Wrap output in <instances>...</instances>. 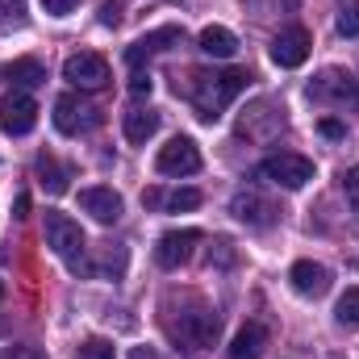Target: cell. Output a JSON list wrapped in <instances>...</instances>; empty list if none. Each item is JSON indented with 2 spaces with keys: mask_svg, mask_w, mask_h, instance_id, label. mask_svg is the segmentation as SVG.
<instances>
[{
  "mask_svg": "<svg viewBox=\"0 0 359 359\" xmlns=\"http://www.w3.org/2000/svg\"><path fill=\"white\" fill-rule=\"evenodd\" d=\"M38 126V104H34V96L29 92H8L4 100H0V130L8 134V138H21V134H29Z\"/></svg>",
  "mask_w": 359,
  "mask_h": 359,
  "instance_id": "7",
  "label": "cell"
},
{
  "mask_svg": "<svg viewBox=\"0 0 359 359\" xmlns=\"http://www.w3.org/2000/svg\"><path fill=\"white\" fill-rule=\"evenodd\" d=\"M80 359H117V351H113V343H104V339H88V343L80 347Z\"/></svg>",
  "mask_w": 359,
  "mask_h": 359,
  "instance_id": "24",
  "label": "cell"
},
{
  "mask_svg": "<svg viewBox=\"0 0 359 359\" xmlns=\"http://www.w3.org/2000/svg\"><path fill=\"white\" fill-rule=\"evenodd\" d=\"M264 347H268V330H264L259 322H247V326L234 334V343H230V359H259Z\"/></svg>",
  "mask_w": 359,
  "mask_h": 359,
  "instance_id": "16",
  "label": "cell"
},
{
  "mask_svg": "<svg viewBox=\"0 0 359 359\" xmlns=\"http://www.w3.org/2000/svg\"><path fill=\"white\" fill-rule=\"evenodd\" d=\"M309 96L322 100V104H334V109H359V84L343 72V67H326V72L309 84Z\"/></svg>",
  "mask_w": 359,
  "mask_h": 359,
  "instance_id": "4",
  "label": "cell"
},
{
  "mask_svg": "<svg viewBox=\"0 0 359 359\" xmlns=\"http://www.w3.org/2000/svg\"><path fill=\"white\" fill-rule=\"evenodd\" d=\"M42 234H46V247L67 264L72 271H84V230L67 217V213H46L42 222Z\"/></svg>",
  "mask_w": 359,
  "mask_h": 359,
  "instance_id": "2",
  "label": "cell"
},
{
  "mask_svg": "<svg viewBox=\"0 0 359 359\" xmlns=\"http://www.w3.org/2000/svg\"><path fill=\"white\" fill-rule=\"evenodd\" d=\"M155 130H159V113L155 109H130L126 113V138L134 147H142L147 138H155Z\"/></svg>",
  "mask_w": 359,
  "mask_h": 359,
  "instance_id": "19",
  "label": "cell"
},
{
  "mask_svg": "<svg viewBox=\"0 0 359 359\" xmlns=\"http://www.w3.org/2000/svg\"><path fill=\"white\" fill-rule=\"evenodd\" d=\"M334 318H339V326L359 330V288H347V292L339 297V305H334Z\"/></svg>",
  "mask_w": 359,
  "mask_h": 359,
  "instance_id": "21",
  "label": "cell"
},
{
  "mask_svg": "<svg viewBox=\"0 0 359 359\" xmlns=\"http://www.w3.org/2000/svg\"><path fill=\"white\" fill-rule=\"evenodd\" d=\"M130 359H159V351H155V347H134Z\"/></svg>",
  "mask_w": 359,
  "mask_h": 359,
  "instance_id": "32",
  "label": "cell"
},
{
  "mask_svg": "<svg viewBox=\"0 0 359 359\" xmlns=\"http://www.w3.org/2000/svg\"><path fill=\"white\" fill-rule=\"evenodd\" d=\"M130 92H134V96H147V92H151V76H147V72H134V80H130Z\"/></svg>",
  "mask_w": 359,
  "mask_h": 359,
  "instance_id": "30",
  "label": "cell"
},
{
  "mask_svg": "<svg viewBox=\"0 0 359 359\" xmlns=\"http://www.w3.org/2000/svg\"><path fill=\"white\" fill-rule=\"evenodd\" d=\"M243 88H247V72H192V84L184 92L201 121H217Z\"/></svg>",
  "mask_w": 359,
  "mask_h": 359,
  "instance_id": "1",
  "label": "cell"
},
{
  "mask_svg": "<svg viewBox=\"0 0 359 359\" xmlns=\"http://www.w3.org/2000/svg\"><path fill=\"white\" fill-rule=\"evenodd\" d=\"M13 209H17V213H13V217H25V213H29V196H25V192H21V196H17V205H13Z\"/></svg>",
  "mask_w": 359,
  "mask_h": 359,
  "instance_id": "33",
  "label": "cell"
},
{
  "mask_svg": "<svg viewBox=\"0 0 359 359\" xmlns=\"http://www.w3.org/2000/svg\"><path fill=\"white\" fill-rule=\"evenodd\" d=\"M259 176L271 180V184H280V188H288V192H297V188H305V184L313 180V163H309L305 155L280 151V155H268V159L259 163Z\"/></svg>",
  "mask_w": 359,
  "mask_h": 359,
  "instance_id": "3",
  "label": "cell"
},
{
  "mask_svg": "<svg viewBox=\"0 0 359 359\" xmlns=\"http://www.w3.org/2000/svg\"><path fill=\"white\" fill-rule=\"evenodd\" d=\"M76 4H80V0H42V8H46L50 17H67Z\"/></svg>",
  "mask_w": 359,
  "mask_h": 359,
  "instance_id": "28",
  "label": "cell"
},
{
  "mask_svg": "<svg viewBox=\"0 0 359 359\" xmlns=\"http://www.w3.org/2000/svg\"><path fill=\"white\" fill-rule=\"evenodd\" d=\"M343 192H347V205L359 213V168H347L343 172Z\"/></svg>",
  "mask_w": 359,
  "mask_h": 359,
  "instance_id": "26",
  "label": "cell"
},
{
  "mask_svg": "<svg viewBox=\"0 0 359 359\" xmlns=\"http://www.w3.org/2000/svg\"><path fill=\"white\" fill-rule=\"evenodd\" d=\"M196 243H201V230H168L159 238V247H155V264L176 271L180 264H188V255H192Z\"/></svg>",
  "mask_w": 359,
  "mask_h": 359,
  "instance_id": "11",
  "label": "cell"
},
{
  "mask_svg": "<svg viewBox=\"0 0 359 359\" xmlns=\"http://www.w3.org/2000/svg\"><path fill=\"white\" fill-rule=\"evenodd\" d=\"M184 42V29L180 25H163V29H151V34H142L130 50H126V63L134 67V72H142V63L151 59V55H159V50H172Z\"/></svg>",
  "mask_w": 359,
  "mask_h": 359,
  "instance_id": "9",
  "label": "cell"
},
{
  "mask_svg": "<svg viewBox=\"0 0 359 359\" xmlns=\"http://www.w3.org/2000/svg\"><path fill=\"white\" fill-rule=\"evenodd\" d=\"M309 59V34L301 25H288L276 42H271V63L276 67H301Z\"/></svg>",
  "mask_w": 359,
  "mask_h": 359,
  "instance_id": "13",
  "label": "cell"
},
{
  "mask_svg": "<svg viewBox=\"0 0 359 359\" xmlns=\"http://www.w3.org/2000/svg\"><path fill=\"white\" fill-rule=\"evenodd\" d=\"M196 205H201V192H196V188H180V192H172V196H168V209H196Z\"/></svg>",
  "mask_w": 359,
  "mask_h": 359,
  "instance_id": "25",
  "label": "cell"
},
{
  "mask_svg": "<svg viewBox=\"0 0 359 359\" xmlns=\"http://www.w3.org/2000/svg\"><path fill=\"white\" fill-rule=\"evenodd\" d=\"M155 168H159V176H192V172H201V151L192 138H172L159 151Z\"/></svg>",
  "mask_w": 359,
  "mask_h": 359,
  "instance_id": "8",
  "label": "cell"
},
{
  "mask_svg": "<svg viewBox=\"0 0 359 359\" xmlns=\"http://www.w3.org/2000/svg\"><path fill=\"white\" fill-rule=\"evenodd\" d=\"M100 25H109V29L121 25V0H104L100 4Z\"/></svg>",
  "mask_w": 359,
  "mask_h": 359,
  "instance_id": "27",
  "label": "cell"
},
{
  "mask_svg": "<svg viewBox=\"0 0 359 359\" xmlns=\"http://www.w3.org/2000/svg\"><path fill=\"white\" fill-rule=\"evenodd\" d=\"M217 330H222V322H217V313H209V309H196V313H184L176 326V334L188 343V347H213L217 343Z\"/></svg>",
  "mask_w": 359,
  "mask_h": 359,
  "instance_id": "12",
  "label": "cell"
},
{
  "mask_svg": "<svg viewBox=\"0 0 359 359\" xmlns=\"http://www.w3.org/2000/svg\"><path fill=\"white\" fill-rule=\"evenodd\" d=\"M334 29H339L343 38H359V0H347V4L339 8V17H334Z\"/></svg>",
  "mask_w": 359,
  "mask_h": 359,
  "instance_id": "22",
  "label": "cell"
},
{
  "mask_svg": "<svg viewBox=\"0 0 359 359\" xmlns=\"http://www.w3.org/2000/svg\"><path fill=\"white\" fill-rule=\"evenodd\" d=\"M34 168H38L42 184H46V192H55V196H59V192H67V168H59L50 155H38V163H34Z\"/></svg>",
  "mask_w": 359,
  "mask_h": 359,
  "instance_id": "20",
  "label": "cell"
},
{
  "mask_svg": "<svg viewBox=\"0 0 359 359\" xmlns=\"http://www.w3.org/2000/svg\"><path fill=\"white\" fill-rule=\"evenodd\" d=\"M63 80H72L80 92H100L109 84V63L104 55H92V50H80L63 63Z\"/></svg>",
  "mask_w": 359,
  "mask_h": 359,
  "instance_id": "6",
  "label": "cell"
},
{
  "mask_svg": "<svg viewBox=\"0 0 359 359\" xmlns=\"http://www.w3.org/2000/svg\"><path fill=\"white\" fill-rule=\"evenodd\" d=\"M0 76H4L13 88H38V84H46V67H42L38 59H13Z\"/></svg>",
  "mask_w": 359,
  "mask_h": 359,
  "instance_id": "18",
  "label": "cell"
},
{
  "mask_svg": "<svg viewBox=\"0 0 359 359\" xmlns=\"http://www.w3.org/2000/svg\"><path fill=\"white\" fill-rule=\"evenodd\" d=\"M55 126H59V134L76 138V134H88V130L100 126V113L92 109L88 100H80L76 92H63L55 100Z\"/></svg>",
  "mask_w": 359,
  "mask_h": 359,
  "instance_id": "5",
  "label": "cell"
},
{
  "mask_svg": "<svg viewBox=\"0 0 359 359\" xmlns=\"http://www.w3.org/2000/svg\"><path fill=\"white\" fill-rule=\"evenodd\" d=\"M0 301H4V284H0Z\"/></svg>",
  "mask_w": 359,
  "mask_h": 359,
  "instance_id": "34",
  "label": "cell"
},
{
  "mask_svg": "<svg viewBox=\"0 0 359 359\" xmlns=\"http://www.w3.org/2000/svg\"><path fill=\"white\" fill-rule=\"evenodd\" d=\"M288 280H292V288H297L301 297H326V288H330V271L322 268V264H313V259L292 264Z\"/></svg>",
  "mask_w": 359,
  "mask_h": 359,
  "instance_id": "15",
  "label": "cell"
},
{
  "mask_svg": "<svg viewBox=\"0 0 359 359\" xmlns=\"http://www.w3.org/2000/svg\"><path fill=\"white\" fill-rule=\"evenodd\" d=\"M230 213H234L238 222H247V226H271L280 209L271 205L264 192H255V188H238L234 201H230Z\"/></svg>",
  "mask_w": 359,
  "mask_h": 359,
  "instance_id": "10",
  "label": "cell"
},
{
  "mask_svg": "<svg viewBox=\"0 0 359 359\" xmlns=\"http://www.w3.org/2000/svg\"><path fill=\"white\" fill-rule=\"evenodd\" d=\"M196 46H201L209 59H234V50H238V38H234L226 25H209V29H201Z\"/></svg>",
  "mask_w": 359,
  "mask_h": 359,
  "instance_id": "17",
  "label": "cell"
},
{
  "mask_svg": "<svg viewBox=\"0 0 359 359\" xmlns=\"http://www.w3.org/2000/svg\"><path fill=\"white\" fill-rule=\"evenodd\" d=\"M80 209H84V213H92L100 226H113V222L121 217V196H117L113 188L96 184V188H84V192H80Z\"/></svg>",
  "mask_w": 359,
  "mask_h": 359,
  "instance_id": "14",
  "label": "cell"
},
{
  "mask_svg": "<svg viewBox=\"0 0 359 359\" xmlns=\"http://www.w3.org/2000/svg\"><path fill=\"white\" fill-rule=\"evenodd\" d=\"M0 359H42V351L38 347H8Z\"/></svg>",
  "mask_w": 359,
  "mask_h": 359,
  "instance_id": "29",
  "label": "cell"
},
{
  "mask_svg": "<svg viewBox=\"0 0 359 359\" xmlns=\"http://www.w3.org/2000/svg\"><path fill=\"white\" fill-rule=\"evenodd\" d=\"M322 134H326V138H343V121L326 117V121H322Z\"/></svg>",
  "mask_w": 359,
  "mask_h": 359,
  "instance_id": "31",
  "label": "cell"
},
{
  "mask_svg": "<svg viewBox=\"0 0 359 359\" xmlns=\"http://www.w3.org/2000/svg\"><path fill=\"white\" fill-rule=\"evenodd\" d=\"M25 25V0H0V29Z\"/></svg>",
  "mask_w": 359,
  "mask_h": 359,
  "instance_id": "23",
  "label": "cell"
}]
</instances>
